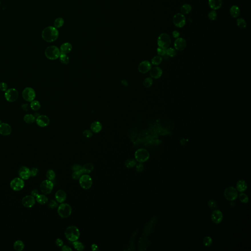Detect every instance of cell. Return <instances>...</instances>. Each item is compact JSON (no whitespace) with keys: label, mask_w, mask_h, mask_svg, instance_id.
Segmentation results:
<instances>
[{"label":"cell","mask_w":251,"mask_h":251,"mask_svg":"<svg viewBox=\"0 0 251 251\" xmlns=\"http://www.w3.org/2000/svg\"><path fill=\"white\" fill-rule=\"evenodd\" d=\"M18 174L20 178L25 180H28L31 177L30 169L25 166H23L20 168Z\"/></svg>","instance_id":"cell-19"},{"label":"cell","mask_w":251,"mask_h":251,"mask_svg":"<svg viewBox=\"0 0 251 251\" xmlns=\"http://www.w3.org/2000/svg\"><path fill=\"white\" fill-rule=\"evenodd\" d=\"M65 236L68 240L74 242L79 238L80 231L77 227L75 226H71L66 229L65 231Z\"/></svg>","instance_id":"cell-2"},{"label":"cell","mask_w":251,"mask_h":251,"mask_svg":"<svg viewBox=\"0 0 251 251\" xmlns=\"http://www.w3.org/2000/svg\"><path fill=\"white\" fill-rule=\"evenodd\" d=\"M11 131L12 130L11 126L7 123H2L0 124V134L2 135H9Z\"/></svg>","instance_id":"cell-20"},{"label":"cell","mask_w":251,"mask_h":251,"mask_svg":"<svg viewBox=\"0 0 251 251\" xmlns=\"http://www.w3.org/2000/svg\"><path fill=\"white\" fill-rule=\"evenodd\" d=\"M55 244L59 247H62L63 246V242L61 239L58 238L55 241Z\"/></svg>","instance_id":"cell-55"},{"label":"cell","mask_w":251,"mask_h":251,"mask_svg":"<svg viewBox=\"0 0 251 251\" xmlns=\"http://www.w3.org/2000/svg\"><path fill=\"white\" fill-rule=\"evenodd\" d=\"M82 168V166H81L79 164H74L72 166V170H73V171H76L78 170H81Z\"/></svg>","instance_id":"cell-53"},{"label":"cell","mask_w":251,"mask_h":251,"mask_svg":"<svg viewBox=\"0 0 251 251\" xmlns=\"http://www.w3.org/2000/svg\"><path fill=\"white\" fill-rule=\"evenodd\" d=\"M83 135H84V136H85L87 138H90L92 136L93 133H92L91 130H85L83 132Z\"/></svg>","instance_id":"cell-50"},{"label":"cell","mask_w":251,"mask_h":251,"mask_svg":"<svg viewBox=\"0 0 251 251\" xmlns=\"http://www.w3.org/2000/svg\"><path fill=\"white\" fill-rule=\"evenodd\" d=\"M5 96V99L7 101L10 102H13L17 99L18 97V92L16 89H9L6 91Z\"/></svg>","instance_id":"cell-13"},{"label":"cell","mask_w":251,"mask_h":251,"mask_svg":"<svg viewBox=\"0 0 251 251\" xmlns=\"http://www.w3.org/2000/svg\"><path fill=\"white\" fill-rule=\"evenodd\" d=\"M239 197L240 201L244 203H247L249 201V198L248 197L247 195L246 194H245L244 193L241 192L239 195H238Z\"/></svg>","instance_id":"cell-43"},{"label":"cell","mask_w":251,"mask_h":251,"mask_svg":"<svg viewBox=\"0 0 251 251\" xmlns=\"http://www.w3.org/2000/svg\"><path fill=\"white\" fill-rule=\"evenodd\" d=\"M150 71V74L151 77L155 79H157L160 78L162 74V70L160 68L158 67H155L151 68Z\"/></svg>","instance_id":"cell-21"},{"label":"cell","mask_w":251,"mask_h":251,"mask_svg":"<svg viewBox=\"0 0 251 251\" xmlns=\"http://www.w3.org/2000/svg\"><path fill=\"white\" fill-rule=\"evenodd\" d=\"M48 206L49 208H52V209L57 208L58 206L57 201H55V200H51L49 202Z\"/></svg>","instance_id":"cell-48"},{"label":"cell","mask_w":251,"mask_h":251,"mask_svg":"<svg viewBox=\"0 0 251 251\" xmlns=\"http://www.w3.org/2000/svg\"><path fill=\"white\" fill-rule=\"evenodd\" d=\"M7 83H0V89L3 91H7Z\"/></svg>","instance_id":"cell-52"},{"label":"cell","mask_w":251,"mask_h":251,"mask_svg":"<svg viewBox=\"0 0 251 251\" xmlns=\"http://www.w3.org/2000/svg\"><path fill=\"white\" fill-rule=\"evenodd\" d=\"M79 183L83 188L89 189L92 186V178L87 174H83L79 179Z\"/></svg>","instance_id":"cell-8"},{"label":"cell","mask_w":251,"mask_h":251,"mask_svg":"<svg viewBox=\"0 0 251 251\" xmlns=\"http://www.w3.org/2000/svg\"><path fill=\"white\" fill-rule=\"evenodd\" d=\"M217 16V15L216 11H210L208 14V19H210V20L214 21L215 19H216Z\"/></svg>","instance_id":"cell-46"},{"label":"cell","mask_w":251,"mask_h":251,"mask_svg":"<svg viewBox=\"0 0 251 251\" xmlns=\"http://www.w3.org/2000/svg\"><path fill=\"white\" fill-rule=\"evenodd\" d=\"M72 49V46L69 43H64L61 46L60 52L61 54H67L69 53Z\"/></svg>","instance_id":"cell-24"},{"label":"cell","mask_w":251,"mask_h":251,"mask_svg":"<svg viewBox=\"0 0 251 251\" xmlns=\"http://www.w3.org/2000/svg\"><path fill=\"white\" fill-rule=\"evenodd\" d=\"M157 53H158V55L160 56V57H163L166 54V49L158 47V48L157 49Z\"/></svg>","instance_id":"cell-49"},{"label":"cell","mask_w":251,"mask_h":251,"mask_svg":"<svg viewBox=\"0 0 251 251\" xmlns=\"http://www.w3.org/2000/svg\"><path fill=\"white\" fill-rule=\"evenodd\" d=\"M236 23H237V26L239 28L243 29L246 28L247 24H246V21H245L244 19L239 18V19H237Z\"/></svg>","instance_id":"cell-40"},{"label":"cell","mask_w":251,"mask_h":251,"mask_svg":"<svg viewBox=\"0 0 251 251\" xmlns=\"http://www.w3.org/2000/svg\"><path fill=\"white\" fill-rule=\"evenodd\" d=\"M91 249L93 251H97L98 250V247L96 244H93L91 246Z\"/></svg>","instance_id":"cell-59"},{"label":"cell","mask_w":251,"mask_h":251,"mask_svg":"<svg viewBox=\"0 0 251 251\" xmlns=\"http://www.w3.org/2000/svg\"><path fill=\"white\" fill-rule=\"evenodd\" d=\"M10 185L13 190H21L24 187V181L20 178H16L11 181Z\"/></svg>","instance_id":"cell-12"},{"label":"cell","mask_w":251,"mask_h":251,"mask_svg":"<svg viewBox=\"0 0 251 251\" xmlns=\"http://www.w3.org/2000/svg\"><path fill=\"white\" fill-rule=\"evenodd\" d=\"M22 96L25 100L28 102H31L35 99L36 94L33 89L31 87H27L23 90Z\"/></svg>","instance_id":"cell-11"},{"label":"cell","mask_w":251,"mask_h":251,"mask_svg":"<svg viewBox=\"0 0 251 251\" xmlns=\"http://www.w3.org/2000/svg\"><path fill=\"white\" fill-rule=\"evenodd\" d=\"M93 165L92 164V163H89L83 165V166H82L81 170L83 172L84 174H87L90 173L91 171H92V170H93Z\"/></svg>","instance_id":"cell-27"},{"label":"cell","mask_w":251,"mask_h":251,"mask_svg":"<svg viewBox=\"0 0 251 251\" xmlns=\"http://www.w3.org/2000/svg\"><path fill=\"white\" fill-rule=\"evenodd\" d=\"M64 20L62 18H58L55 19L54 23L55 27V28H59L61 27L64 24Z\"/></svg>","instance_id":"cell-41"},{"label":"cell","mask_w":251,"mask_h":251,"mask_svg":"<svg viewBox=\"0 0 251 251\" xmlns=\"http://www.w3.org/2000/svg\"><path fill=\"white\" fill-rule=\"evenodd\" d=\"M174 47L176 50L179 51L184 50L186 47V42L184 38H177L174 42Z\"/></svg>","instance_id":"cell-16"},{"label":"cell","mask_w":251,"mask_h":251,"mask_svg":"<svg viewBox=\"0 0 251 251\" xmlns=\"http://www.w3.org/2000/svg\"><path fill=\"white\" fill-rule=\"evenodd\" d=\"M192 9V7L189 4H184L182 5V7H180V11L181 13L182 14H187L190 12Z\"/></svg>","instance_id":"cell-30"},{"label":"cell","mask_w":251,"mask_h":251,"mask_svg":"<svg viewBox=\"0 0 251 251\" xmlns=\"http://www.w3.org/2000/svg\"><path fill=\"white\" fill-rule=\"evenodd\" d=\"M143 85L146 88H149L152 85V80L151 78H146L143 81Z\"/></svg>","instance_id":"cell-44"},{"label":"cell","mask_w":251,"mask_h":251,"mask_svg":"<svg viewBox=\"0 0 251 251\" xmlns=\"http://www.w3.org/2000/svg\"><path fill=\"white\" fill-rule=\"evenodd\" d=\"M247 188V184L244 180H240L236 184V190L240 192H244Z\"/></svg>","instance_id":"cell-25"},{"label":"cell","mask_w":251,"mask_h":251,"mask_svg":"<svg viewBox=\"0 0 251 251\" xmlns=\"http://www.w3.org/2000/svg\"><path fill=\"white\" fill-rule=\"evenodd\" d=\"M230 15L232 16V17L236 18L238 17V16L240 14V9L239 7H237V5H232V7H230Z\"/></svg>","instance_id":"cell-28"},{"label":"cell","mask_w":251,"mask_h":251,"mask_svg":"<svg viewBox=\"0 0 251 251\" xmlns=\"http://www.w3.org/2000/svg\"><path fill=\"white\" fill-rule=\"evenodd\" d=\"M61 250L63 251H72V249H71V248L69 247V246L65 245V246H63L62 247Z\"/></svg>","instance_id":"cell-58"},{"label":"cell","mask_w":251,"mask_h":251,"mask_svg":"<svg viewBox=\"0 0 251 251\" xmlns=\"http://www.w3.org/2000/svg\"><path fill=\"white\" fill-rule=\"evenodd\" d=\"M31 195L32 196H33L34 197H37V196H38V195H39V192H38V191L37 189H33V190L31 191Z\"/></svg>","instance_id":"cell-56"},{"label":"cell","mask_w":251,"mask_h":251,"mask_svg":"<svg viewBox=\"0 0 251 251\" xmlns=\"http://www.w3.org/2000/svg\"><path fill=\"white\" fill-rule=\"evenodd\" d=\"M136 164V162L135 161V160L132 159V158H129V159H127L125 163L126 167L128 168H132L135 166Z\"/></svg>","instance_id":"cell-33"},{"label":"cell","mask_w":251,"mask_h":251,"mask_svg":"<svg viewBox=\"0 0 251 251\" xmlns=\"http://www.w3.org/2000/svg\"><path fill=\"white\" fill-rule=\"evenodd\" d=\"M90 128L92 132H95V133H98V132H100L102 130V125L101 124V123L99 122H94L90 126Z\"/></svg>","instance_id":"cell-26"},{"label":"cell","mask_w":251,"mask_h":251,"mask_svg":"<svg viewBox=\"0 0 251 251\" xmlns=\"http://www.w3.org/2000/svg\"><path fill=\"white\" fill-rule=\"evenodd\" d=\"M173 22L176 27L178 28H182L185 25L186 19L184 14L178 13L174 16Z\"/></svg>","instance_id":"cell-10"},{"label":"cell","mask_w":251,"mask_h":251,"mask_svg":"<svg viewBox=\"0 0 251 251\" xmlns=\"http://www.w3.org/2000/svg\"><path fill=\"white\" fill-rule=\"evenodd\" d=\"M152 68L151 64L148 61H142L139 65L138 69V71L141 73H147Z\"/></svg>","instance_id":"cell-17"},{"label":"cell","mask_w":251,"mask_h":251,"mask_svg":"<svg viewBox=\"0 0 251 251\" xmlns=\"http://www.w3.org/2000/svg\"><path fill=\"white\" fill-rule=\"evenodd\" d=\"M73 246L75 249L77 250L78 251H83L85 249V246L83 243L77 241V240L73 242Z\"/></svg>","instance_id":"cell-35"},{"label":"cell","mask_w":251,"mask_h":251,"mask_svg":"<svg viewBox=\"0 0 251 251\" xmlns=\"http://www.w3.org/2000/svg\"><path fill=\"white\" fill-rule=\"evenodd\" d=\"M38 173V169L36 167H33L30 170V173L31 177H35L36 176Z\"/></svg>","instance_id":"cell-51"},{"label":"cell","mask_w":251,"mask_h":251,"mask_svg":"<svg viewBox=\"0 0 251 251\" xmlns=\"http://www.w3.org/2000/svg\"><path fill=\"white\" fill-rule=\"evenodd\" d=\"M37 124L41 127L47 126L50 123V119L46 115H42L37 117L36 119Z\"/></svg>","instance_id":"cell-18"},{"label":"cell","mask_w":251,"mask_h":251,"mask_svg":"<svg viewBox=\"0 0 251 251\" xmlns=\"http://www.w3.org/2000/svg\"><path fill=\"white\" fill-rule=\"evenodd\" d=\"M54 187V184L51 180H47L42 182L40 184V188L41 191L45 195L51 193Z\"/></svg>","instance_id":"cell-9"},{"label":"cell","mask_w":251,"mask_h":251,"mask_svg":"<svg viewBox=\"0 0 251 251\" xmlns=\"http://www.w3.org/2000/svg\"><path fill=\"white\" fill-rule=\"evenodd\" d=\"M24 120L25 122L28 124H31L35 122V117L34 115L31 114H28L26 115L24 117Z\"/></svg>","instance_id":"cell-32"},{"label":"cell","mask_w":251,"mask_h":251,"mask_svg":"<svg viewBox=\"0 0 251 251\" xmlns=\"http://www.w3.org/2000/svg\"><path fill=\"white\" fill-rule=\"evenodd\" d=\"M46 57L51 60H55L59 58L61 54L59 49L55 46L47 47L45 52Z\"/></svg>","instance_id":"cell-3"},{"label":"cell","mask_w":251,"mask_h":251,"mask_svg":"<svg viewBox=\"0 0 251 251\" xmlns=\"http://www.w3.org/2000/svg\"><path fill=\"white\" fill-rule=\"evenodd\" d=\"M36 200L39 204H44L48 202V198L46 196L45 194H39L36 197Z\"/></svg>","instance_id":"cell-29"},{"label":"cell","mask_w":251,"mask_h":251,"mask_svg":"<svg viewBox=\"0 0 251 251\" xmlns=\"http://www.w3.org/2000/svg\"><path fill=\"white\" fill-rule=\"evenodd\" d=\"M66 194L65 192L63 190H59L55 193V198L57 202L62 203L64 202L66 199Z\"/></svg>","instance_id":"cell-22"},{"label":"cell","mask_w":251,"mask_h":251,"mask_svg":"<svg viewBox=\"0 0 251 251\" xmlns=\"http://www.w3.org/2000/svg\"><path fill=\"white\" fill-rule=\"evenodd\" d=\"M171 42L170 36L166 33H162L159 35L158 39V47L162 48H169Z\"/></svg>","instance_id":"cell-4"},{"label":"cell","mask_w":251,"mask_h":251,"mask_svg":"<svg viewBox=\"0 0 251 251\" xmlns=\"http://www.w3.org/2000/svg\"><path fill=\"white\" fill-rule=\"evenodd\" d=\"M46 177L48 180H53L55 178V172L52 170H49L46 173Z\"/></svg>","instance_id":"cell-42"},{"label":"cell","mask_w":251,"mask_h":251,"mask_svg":"<svg viewBox=\"0 0 251 251\" xmlns=\"http://www.w3.org/2000/svg\"><path fill=\"white\" fill-rule=\"evenodd\" d=\"M173 37L175 38H178L180 37V33L177 31H174L172 33Z\"/></svg>","instance_id":"cell-57"},{"label":"cell","mask_w":251,"mask_h":251,"mask_svg":"<svg viewBox=\"0 0 251 251\" xmlns=\"http://www.w3.org/2000/svg\"><path fill=\"white\" fill-rule=\"evenodd\" d=\"M177 51L176 49L172 48H168L166 49V54L170 57H175V56L177 55Z\"/></svg>","instance_id":"cell-36"},{"label":"cell","mask_w":251,"mask_h":251,"mask_svg":"<svg viewBox=\"0 0 251 251\" xmlns=\"http://www.w3.org/2000/svg\"><path fill=\"white\" fill-rule=\"evenodd\" d=\"M59 35L57 28L50 26L44 29L42 33V37L46 42H52L57 39Z\"/></svg>","instance_id":"cell-1"},{"label":"cell","mask_w":251,"mask_h":251,"mask_svg":"<svg viewBox=\"0 0 251 251\" xmlns=\"http://www.w3.org/2000/svg\"><path fill=\"white\" fill-rule=\"evenodd\" d=\"M208 206L211 209H214L217 207V202L214 200H210L208 202Z\"/></svg>","instance_id":"cell-47"},{"label":"cell","mask_w":251,"mask_h":251,"mask_svg":"<svg viewBox=\"0 0 251 251\" xmlns=\"http://www.w3.org/2000/svg\"><path fill=\"white\" fill-rule=\"evenodd\" d=\"M13 247L16 251H21L24 249L25 245L23 241L21 240H17L14 242Z\"/></svg>","instance_id":"cell-31"},{"label":"cell","mask_w":251,"mask_h":251,"mask_svg":"<svg viewBox=\"0 0 251 251\" xmlns=\"http://www.w3.org/2000/svg\"><path fill=\"white\" fill-rule=\"evenodd\" d=\"M135 159L139 162L142 163L149 159L150 154L147 150L144 149H139L135 152Z\"/></svg>","instance_id":"cell-6"},{"label":"cell","mask_w":251,"mask_h":251,"mask_svg":"<svg viewBox=\"0 0 251 251\" xmlns=\"http://www.w3.org/2000/svg\"><path fill=\"white\" fill-rule=\"evenodd\" d=\"M238 194L237 190L234 187L230 186L227 187L224 191V196L226 199L233 201L237 198Z\"/></svg>","instance_id":"cell-7"},{"label":"cell","mask_w":251,"mask_h":251,"mask_svg":"<svg viewBox=\"0 0 251 251\" xmlns=\"http://www.w3.org/2000/svg\"><path fill=\"white\" fill-rule=\"evenodd\" d=\"M83 174H83V172L81 169V170L74 171L72 176V178L73 179H74L75 180H79L80 178L82 176V175H83Z\"/></svg>","instance_id":"cell-39"},{"label":"cell","mask_w":251,"mask_h":251,"mask_svg":"<svg viewBox=\"0 0 251 251\" xmlns=\"http://www.w3.org/2000/svg\"><path fill=\"white\" fill-rule=\"evenodd\" d=\"M59 57L61 63L63 64H67L69 63V58L66 54H61Z\"/></svg>","instance_id":"cell-34"},{"label":"cell","mask_w":251,"mask_h":251,"mask_svg":"<svg viewBox=\"0 0 251 251\" xmlns=\"http://www.w3.org/2000/svg\"><path fill=\"white\" fill-rule=\"evenodd\" d=\"M212 243V239L210 236H206L203 239V244L204 246L209 247L210 246Z\"/></svg>","instance_id":"cell-45"},{"label":"cell","mask_w":251,"mask_h":251,"mask_svg":"<svg viewBox=\"0 0 251 251\" xmlns=\"http://www.w3.org/2000/svg\"><path fill=\"white\" fill-rule=\"evenodd\" d=\"M223 213L220 210H215L211 214V220L215 224H219L223 220Z\"/></svg>","instance_id":"cell-15"},{"label":"cell","mask_w":251,"mask_h":251,"mask_svg":"<svg viewBox=\"0 0 251 251\" xmlns=\"http://www.w3.org/2000/svg\"><path fill=\"white\" fill-rule=\"evenodd\" d=\"M58 214L62 218H67L72 213V208L69 204L63 203L59 205L57 209Z\"/></svg>","instance_id":"cell-5"},{"label":"cell","mask_w":251,"mask_h":251,"mask_svg":"<svg viewBox=\"0 0 251 251\" xmlns=\"http://www.w3.org/2000/svg\"><path fill=\"white\" fill-rule=\"evenodd\" d=\"M162 61V58L159 55H156L152 58V63L154 65H158Z\"/></svg>","instance_id":"cell-38"},{"label":"cell","mask_w":251,"mask_h":251,"mask_svg":"<svg viewBox=\"0 0 251 251\" xmlns=\"http://www.w3.org/2000/svg\"><path fill=\"white\" fill-rule=\"evenodd\" d=\"M30 106H31V109L35 111H37L39 110V109H40V107H41L40 103L39 102L35 100L31 101Z\"/></svg>","instance_id":"cell-37"},{"label":"cell","mask_w":251,"mask_h":251,"mask_svg":"<svg viewBox=\"0 0 251 251\" xmlns=\"http://www.w3.org/2000/svg\"><path fill=\"white\" fill-rule=\"evenodd\" d=\"M208 4L210 7L213 11L220 9L222 5V0H208Z\"/></svg>","instance_id":"cell-23"},{"label":"cell","mask_w":251,"mask_h":251,"mask_svg":"<svg viewBox=\"0 0 251 251\" xmlns=\"http://www.w3.org/2000/svg\"><path fill=\"white\" fill-rule=\"evenodd\" d=\"M136 169L137 171L138 172H141L143 170L144 166L142 163H139L136 166Z\"/></svg>","instance_id":"cell-54"},{"label":"cell","mask_w":251,"mask_h":251,"mask_svg":"<svg viewBox=\"0 0 251 251\" xmlns=\"http://www.w3.org/2000/svg\"><path fill=\"white\" fill-rule=\"evenodd\" d=\"M22 203L25 207L27 208H31L35 205V197L32 195H28L23 198Z\"/></svg>","instance_id":"cell-14"}]
</instances>
